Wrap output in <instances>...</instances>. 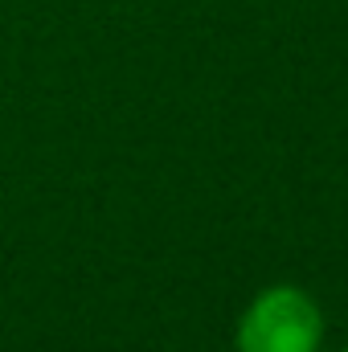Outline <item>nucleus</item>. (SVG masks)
<instances>
[{"instance_id": "obj_1", "label": "nucleus", "mask_w": 348, "mask_h": 352, "mask_svg": "<svg viewBox=\"0 0 348 352\" xmlns=\"http://www.w3.org/2000/svg\"><path fill=\"white\" fill-rule=\"evenodd\" d=\"M324 316L299 287H270L246 307L238 324V352H316Z\"/></svg>"}]
</instances>
